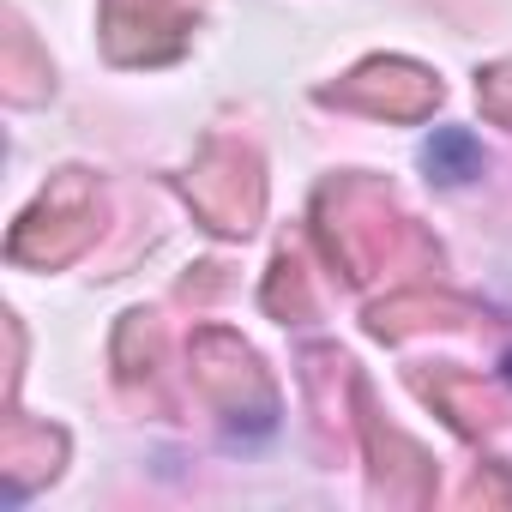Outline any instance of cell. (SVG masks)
Returning <instances> with one entry per match:
<instances>
[{
  "mask_svg": "<svg viewBox=\"0 0 512 512\" xmlns=\"http://www.w3.org/2000/svg\"><path fill=\"white\" fill-rule=\"evenodd\" d=\"M500 374H506V386H512V356H506V368H500Z\"/></svg>",
  "mask_w": 512,
  "mask_h": 512,
  "instance_id": "obj_2",
  "label": "cell"
},
{
  "mask_svg": "<svg viewBox=\"0 0 512 512\" xmlns=\"http://www.w3.org/2000/svg\"><path fill=\"white\" fill-rule=\"evenodd\" d=\"M422 169H428L434 181L458 187V181L482 175V145H476L464 127H434V133H428V145H422Z\"/></svg>",
  "mask_w": 512,
  "mask_h": 512,
  "instance_id": "obj_1",
  "label": "cell"
}]
</instances>
